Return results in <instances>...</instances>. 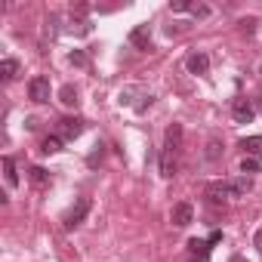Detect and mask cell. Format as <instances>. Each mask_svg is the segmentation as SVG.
Returning <instances> with one entry per match:
<instances>
[{
    "label": "cell",
    "mask_w": 262,
    "mask_h": 262,
    "mask_svg": "<svg viewBox=\"0 0 262 262\" xmlns=\"http://www.w3.org/2000/svg\"><path fill=\"white\" fill-rule=\"evenodd\" d=\"M86 213H90V201H86V198H80V201H77V207H74V210H68V216H65V228H77V225L86 219Z\"/></svg>",
    "instance_id": "4"
},
{
    "label": "cell",
    "mask_w": 262,
    "mask_h": 262,
    "mask_svg": "<svg viewBox=\"0 0 262 262\" xmlns=\"http://www.w3.org/2000/svg\"><path fill=\"white\" fill-rule=\"evenodd\" d=\"M256 170H259V161H256V158H247V155H244V161H241V173L247 176V173H256Z\"/></svg>",
    "instance_id": "19"
},
{
    "label": "cell",
    "mask_w": 262,
    "mask_h": 262,
    "mask_svg": "<svg viewBox=\"0 0 262 262\" xmlns=\"http://www.w3.org/2000/svg\"><path fill=\"white\" fill-rule=\"evenodd\" d=\"M71 65L83 68V65H86V56H83V53H71Z\"/></svg>",
    "instance_id": "22"
},
{
    "label": "cell",
    "mask_w": 262,
    "mask_h": 262,
    "mask_svg": "<svg viewBox=\"0 0 262 262\" xmlns=\"http://www.w3.org/2000/svg\"><path fill=\"white\" fill-rule=\"evenodd\" d=\"M170 222H173L176 228L191 225V222H194V207H191V204H185V201H182V204H176V207H173V213H170Z\"/></svg>",
    "instance_id": "2"
},
{
    "label": "cell",
    "mask_w": 262,
    "mask_h": 262,
    "mask_svg": "<svg viewBox=\"0 0 262 262\" xmlns=\"http://www.w3.org/2000/svg\"><path fill=\"white\" fill-rule=\"evenodd\" d=\"M191 13H194L198 19H207V16H210V7H191Z\"/></svg>",
    "instance_id": "23"
},
{
    "label": "cell",
    "mask_w": 262,
    "mask_h": 262,
    "mask_svg": "<svg viewBox=\"0 0 262 262\" xmlns=\"http://www.w3.org/2000/svg\"><path fill=\"white\" fill-rule=\"evenodd\" d=\"M16 74H19V62L16 59H4V62H0V77H4V80H16Z\"/></svg>",
    "instance_id": "15"
},
{
    "label": "cell",
    "mask_w": 262,
    "mask_h": 262,
    "mask_svg": "<svg viewBox=\"0 0 262 262\" xmlns=\"http://www.w3.org/2000/svg\"><path fill=\"white\" fill-rule=\"evenodd\" d=\"M241 28H244L247 34H253V31H256V19H244V22H241Z\"/></svg>",
    "instance_id": "24"
},
{
    "label": "cell",
    "mask_w": 262,
    "mask_h": 262,
    "mask_svg": "<svg viewBox=\"0 0 262 262\" xmlns=\"http://www.w3.org/2000/svg\"><path fill=\"white\" fill-rule=\"evenodd\" d=\"M253 188V182H250V176H241V179H234V182H228V191H231V198H244L247 191Z\"/></svg>",
    "instance_id": "12"
},
{
    "label": "cell",
    "mask_w": 262,
    "mask_h": 262,
    "mask_svg": "<svg viewBox=\"0 0 262 262\" xmlns=\"http://www.w3.org/2000/svg\"><path fill=\"white\" fill-rule=\"evenodd\" d=\"M219 155H222V145H219L216 139H210V145H207V161H219Z\"/></svg>",
    "instance_id": "20"
},
{
    "label": "cell",
    "mask_w": 262,
    "mask_h": 262,
    "mask_svg": "<svg viewBox=\"0 0 262 262\" xmlns=\"http://www.w3.org/2000/svg\"><path fill=\"white\" fill-rule=\"evenodd\" d=\"M161 176H164V179H173V176H176V158H173L170 148L161 155Z\"/></svg>",
    "instance_id": "10"
},
{
    "label": "cell",
    "mask_w": 262,
    "mask_h": 262,
    "mask_svg": "<svg viewBox=\"0 0 262 262\" xmlns=\"http://www.w3.org/2000/svg\"><path fill=\"white\" fill-rule=\"evenodd\" d=\"M28 96H31V102H50V80L47 77H34L28 83Z\"/></svg>",
    "instance_id": "3"
},
{
    "label": "cell",
    "mask_w": 262,
    "mask_h": 262,
    "mask_svg": "<svg viewBox=\"0 0 262 262\" xmlns=\"http://www.w3.org/2000/svg\"><path fill=\"white\" fill-rule=\"evenodd\" d=\"M129 43H133L136 50H148V47H151V28H148V25L133 28V34H129Z\"/></svg>",
    "instance_id": "7"
},
{
    "label": "cell",
    "mask_w": 262,
    "mask_h": 262,
    "mask_svg": "<svg viewBox=\"0 0 262 262\" xmlns=\"http://www.w3.org/2000/svg\"><path fill=\"white\" fill-rule=\"evenodd\" d=\"M185 65H188L191 74H207V71H210V59H207V53H191Z\"/></svg>",
    "instance_id": "8"
},
{
    "label": "cell",
    "mask_w": 262,
    "mask_h": 262,
    "mask_svg": "<svg viewBox=\"0 0 262 262\" xmlns=\"http://www.w3.org/2000/svg\"><path fill=\"white\" fill-rule=\"evenodd\" d=\"M253 244H256V250H259V253H262V228H259V231H256V241H253Z\"/></svg>",
    "instance_id": "26"
},
{
    "label": "cell",
    "mask_w": 262,
    "mask_h": 262,
    "mask_svg": "<svg viewBox=\"0 0 262 262\" xmlns=\"http://www.w3.org/2000/svg\"><path fill=\"white\" fill-rule=\"evenodd\" d=\"M173 13H185V10H191V4H188V0H173Z\"/></svg>",
    "instance_id": "21"
},
{
    "label": "cell",
    "mask_w": 262,
    "mask_h": 262,
    "mask_svg": "<svg viewBox=\"0 0 262 262\" xmlns=\"http://www.w3.org/2000/svg\"><path fill=\"white\" fill-rule=\"evenodd\" d=\"M59 129H62L65 139H77L83 133V120L80 117H65V120H59Z\"/></svg>",
    "instance_id": "6"
},
{
    "label": "cell",
    "mask_w": 262,
    "mask_h": 262,
    "mask_svg": "<svg viewBox=\"0 0 262 262\" xmlns=\"http://www.w3.org/2000/svg\"><path fill=\"white\" fill-rule=\"evenodd\" d=\"M231 117H234L237 123H250V120L256 117L253 102H250V99H234V102H231Z\"/></svg>",
    "instance_id": "1"
},
{
    "label": "cell",
    "mask_w": 262,
    "mask_h": 262,
    "mask_svg": "<svg viewBox=\"0 0 262 262\" xmlns=\"http://www.w3.org/2000/svg\"><path fill=\"white\" fill-rule=\"evenodd\" d=\"M59 99H62V105H68V108H77V102H80V99H77V90H74L71 83H65V86L59 90Z\"/></svg>",
    "instance_id": "14"
},
{
    "label": "cell",
    "mask_w": 262,
    "mask_h": 262,
    "mask_svg": "<svg viewBox=\"0 0 262 262\" xmlns=\"http://www.w3.org/2000/svg\"><path fill=\"white\" fill-rule=\"evenodd\" d=\"M40 151H43V155H56V151H62V139H59V136H47L43 145H40Z\"/></svg>",
    "instance_id": "16"
},
{
    "label": "cell",
    "mask_w": 262,
    "mask_h": 262,
    "mask_svg": "<svg viewBox=\"0 0 262 262\" xmlns=\"http://www.w3.org/2000/svg\"><path fill=\"white\" fill-rule=\"evenodd\" d=\"M231 198V191H228V182H213V185H207V201L210 204H225Z\"/></svg>",
    "instance_id": "5"
},
{
    "label": "cell",
    "mask_w": 262,
    "mask_h": 262,
    "mask_svg": "<svg viewBox=\"0 0 262 262\" xmlns=\"http://www.w3.org/2000/svg\"><path fill=\"white\" fill-rule=\"evenodd\" d=\"M4 170H7V182L19 185V173H16V161L13 158H4Z\"/></svg>",
    "instance_id": "17"
},
{
    "label": "cell",
    "mask_w": 262,
    "mask_h": 262,
    "mask_svg": "<svg viewBox=\"0 0 262 262\" xmlns=\"http://www.w3.org/2000/svg\"><path fill=\"white\" fill-rule=\"evenodd\" d=\"M241 148H244L247 158L262 155V136H244V139H241Z\"/></svg>",
    "instance_id": "11"
},
{
    "label": "cell",
    "mask_w": 262,
    "mask_h": 262,
    "mask_svg": "<svg viewBox=\"0 0 262 262\" xmlns=\"http://www.w3.org/2000/svg\"><path fill=\"white\" fill-rule=\"evenodd\" d=\"M188 253H191V259H198V262H207L210 259V241H188Z\"/></svg>",
    "instance_id": "9"
},
{
    "label": "cell",
    "mask_w": 262,
    "mask_h": 262,
    "mask_svg": "<svg viewBox=\"0 0 262 262\" xmlns=\"http://www.w3.org/2000/svg\"><path fill=\"white\" fill-rule=\"evenodd\" d=\"M207 241H210V247H213V244H219V241H222V231H213V234H210Z\"/></svg>",
    "instance_id": "25"
},
{
    "label": "cell",
    "mask_w": 262,
    "mask_h": 262,
    "mask_svg": "<svg viewBox=\"0 0 262 262\" xmlns=\"http://www.w3.org/2000/svg\"><path fill=\"white\" fill-rule=\"evenodd\" d=\"M182 145V126L179 123H170L167 126V148L173 151V148H179Z\"/></svg>",
    "instance_id": "13"
},
{
    "label": "cell",
    "mask_w": 262,
    "mask_h": 262,
    "mask_svg": "<svg viewBox=\"0 0 262 262\" xmlns=\"http://www.w3.org/2000/svg\"><path fill=\"white\" fill-rule=\"evenodd\" d=\"M28 176H31V182H34V185H47V182H50V173H47L43 167H31V170H28Z\"/></svg>",
    "instance_id": "18"
},
{
    "label": "cell",
    "mask_w": 262,
    "mask_h": 262,
    "mask_svg": "<svg viewBox=\"0 0 262 262\" xmlns=\"http://www.w3.org/2000/svg\"><path fill=\"white\" fill-rule=\"evenodd\" d=\"M231 262H247V259H241V256H234V259H231Z\"/></svg>",
    "instance_id": "27"
}]
</instances>
